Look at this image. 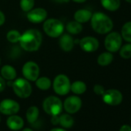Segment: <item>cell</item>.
<instances>
[{
  "label": "cell",
  "instance_id": "7402d4cb",
  "mask_svg": "<svg viewBox=\"0 0 131 131\" xmlns=\"http://www.w3.org/2000/svg\"><path fill=\"white\" fill-rule=\"evenodd\" d=\"M26 119L29 123H35L37 119L39 118V110L36 106H29L26 111Z\"/></svg>",
  "mask_w": 131,
  "mask_h": 131
},
{
  "label": "cell",
  "instance_id": "4fadbf2b",
  "mask_svg": "<svg viewBox=\"0 0 131 131\" xmlns=\"http://www.w3.org/2000/svg\"><path fill=\"white\" fill-rule=\"evenodd\" d=\"M27 19L32 23H40L44 22L47 18V12L42 8H36L28 12Z\"/></svg>",
  "mask_w": 131,
  "mask_h": 131
},
{
  "label": "cell",
  "instance_id": "7c38bea8",
  "mask_svg": "<svg viewBox=\"0 0 131 131\" xmlns=\"http://www.w3.org/2000/svg\"><path fill=\"white\" fill-rule=\"evenodd\" d=\"M80 48L86 52H93L98 49L100 42L98 39L93 36H86L80 41Z\"/></svg>",
  "mask_w": 131,
  "mask_h": 131
},
{
  "label": "cell",
  "instance_id": "30bf717a",
  "mask_svg": "<svg viewBox=\"0 0 131 131\" xmlns=\"http://www.w3.org/2000/svg\"><path fill=\"white\" fill-rule=\"evenodd\" d=\"M20 110V106L18 102L12 99H5L0 103V113L4 115L16 114Z\"/></svg>",
  "mask_w": 131,
  "mask_h": 131
},
{
  "label": "cell",
  "instance_id": "8992f818",
  "mask_svg": "<svg viewBox=\"0 0 131 131\" xmlns=\"http://www.w3.org/2000/svg\"><path fill=\"white\" fill-rule=\"evenodd\" d=\"M70 80L65 74H59L56 76L53 80L52 86L54 92L59 96H65L70 91Z\"/></svg>",
  "mask_w": 131,
  "mask_h": 131
},
{
  "label": "cell",
  "instance_id": "f1b7e54d",
  "mask_svg": "<svg viewBox=\"0 0 131 131\" xmlns=\"http://www.w3.org/2000/svg\"><path fill=\"white\" fill-rule=\"evenodd\" d=\"M93 92L96 94V95H100V96H103V94L105 92V89L102 85L100 84H96L93 86Z\"/></svg>",
  "mask_w": 131,
  "mask_h": 131
},
{
  "label": "cell",
  "instance_id": "8d00e7d4",
  "mask_svg": "<svg viewBox=\"0 0 131 131\" xmlns=\"http://www.w3.org/2000/svg\"><path fill=\"white\" fill-rule=\"evenodd\" d=\"M23 131H33V130L32 129H30V128H25V129H23Z\"/></svg>",
  "mask_w": 131,
  "mask_h": 131
},
{
  "label": "cell",
  "instance_id": "1f68e13d",
  "mask_svg": "<svg viewBox=\"0 0 131 131\" xmlns=\"http://www.w3.org/2000/svg\"><path fill=\"white\" fill-rule=\"evenodd\" d=\"M5 21H6V16L2 11H0V26H2L5 23Z\"/></svg>",
  "mask_w": 131,
  "mask_h": 131
},
{
  "label": "cell",
  "instance_id": "2e32d148",
  "mask_svg": "<svg viewBox=\"0 0 131 131\" xmlns=\"http://www.w3.org/2000/svg\"><path fill=\"white\" fill-rule=\"evenodd\" d=\"M93 13L88 9H79L74 14L75 21L80 23H86L90 20Z\"/></svg>",
  "mask_w": 131,
  "mask_h": 131
},
{
  "label": "cell",
  "instance_id": "cb8c5ba5",
  "mask_svg": "<svg viewBox=\"0 0 131 131\" xmlns=\"http://www.w3.org/2000/svg\"><path fill=\"white\" fill-rule=\"evenodd\" d=\"M35 82H36V86L41 90H47L51 87L52 85L50 79L46 77L38 78Z\"/></svg>",
  "mask_w": 131,
  "mask_h": 131
},
{
  "label": "cell",
  "instance_id": "44dd1931",
  "mask_svg": "<svg viewBox=\"0 0 131 131\" xmlns=\"http://www.w3.org/2000/svg\"><path fill=\"white\" fill-rule=\"evenodd\" d=\"M59 124L66 129L71 128L74 124V119L70 113H64L59 116Z\"/></svg>",
  "mask_w": 131,
  "mask_h": 131
},
{
  "label": "cell",
  "instance_id": "603a6c76",
  "mask_svg": "<svg viewBox=\"0 0 131 131\" xmlns=\"http://www.w3.org/2000/svg\"><path fill=\"white\" fill-rule=\"evenodd\" d=\"M66 29H67V32L70 34L77 35V34H80L83 31V26L81 23L77 21H71L67 23Z\"/></svg>",
  "mask_w": 131,
  "mask_h": 131
},
{
  "label": "cell",
  "instance_id": "e0dca14e",
  "mask_svg": "<svg viewBox=\"0 0 131 131\" xmlns=\"http://www.w3.org/2000/svg\"><path fill=\"white\" fill-rule=\"evenodd\" d=\"M1 75L4 80L11 81L16 79L17 73L13 67L10 65H6L1 69Z\"/></svg>",
  "mask_w": 131,
  "mask_h": 131
},
{
  "label": "cell",
  "instance_id": "9a60e30c",
  "mask_svg": "<svg viewBox=\"0 0 131 131\" xmlns=\"http://www.w3.org/2000/svg\"><path fill=\"white\" fill-rule=\"evenodd\" d=\"M59 44L62 50L70 52L74 47V40L69 34H62L59 40Z\"/></svg>",
  "mask_w": 131,
  "mask_h": 131
},
{
  "label": "cell",
  "instance_id": "d6986e66",
  "mask_svg": "<svg viewBox=\"0 0 131 131\" xmlns=\"http://www.w3.org/2000/svg\"><path fill=\"white\" fill-rule=\"evenodd\" d=\"M113 60V56L110 52H105L101 53L97 58V62L101 67H106Z\"/></svg>",
  "mask_w": 131,
  "mask_h": 131
},
{
  "label": "cell",
  "instance_id": "f546056e",
  "mask_svg": "<svg viewBox=\"0 0 131 131\" xmlns=\"http://www.w3.org/2000/svg\"><path fill=\"white\" fill-rule=\"evenodd\" d=\"M51 123L52 125H58L59 124V115H53V116H51Z\"/></svg>",
  "mask_w": 131,
  "mask_h": 131
},
{
  "label": "cell",
  "instance_id": "52a82bcc",
  "mask_svg": "<svg viewBox=\"0 0 131 131\" xmlns=\"http://www.w3.org/2000/svg\"><path fill=\"white\" fill-rule=\"evenodd\" d=\"M122 36L117 32H110L104 40L106 49L110 52H116L119 50L122 46Z\"/></svg>",
  "mask_w": 131,
  "mask_h": 131
},
{
  "label": "cell",
  "instance_id": "6da1fadb",
  "mask_svg": "<svg viewBox=\"0 0 131 131\" xmlns=\"http://www.w3.org/2000/svg\"><path fill=\"white\" fill-rule=\"evenodd\" d=\"M42 42V35L40 31L30 29L25 31L20 37L19 44L21 48L26 52L37 51Z\"/></svg>",
  "mask_w": 131,
  "mask_h": 131
},
{
  "label": "cell",
  "instance_id": "ba28073f",
  "mask_svg": "<svg viewBox=\"0 0 131 131\" xmlns=\"http://www.w3.org/2000/svg\"><path fill=\"white\" fill-rule=\"evenodd\" d=\"M23 75L29 81H36L39 76V67L33 61L26 62L23 67Z\"/></svg>",
  "mask_w": 131,
  "mask_h": 131
},
{
  "label": "cell",
  "instance_id": "7a4b0ae2",
  "mask_svg": "<svg viewBox=\"0 0 131 131\" xmlns=\"http://www.w3.org/2000/svg\"><path fill=\"white\" fill-rule=\"evenodd\" d=\"M93 29L99 34H106L111 32L113 28L112 19L101 12H96L92 15L90 19Z\"/></svg>",
  "mask_w": 131,
  "mask_h": 131
},
{
  "label": "cell",
  "instance_id": "4316f807",
  "mask_svg": "<svg viewBox=\"0 0 131 131\" xmlns=\"http://www.w3.org/2000/svg\"><path fill=\"white\" fill-rule=\"evenodd\" d=\"M119 56L125 59L131 58V43L128 42L124 46H121L119 49Z\"/></svg>",
  "mask_w": 131,
  "mask_h": 131
},
{
  "label": "cell",
  "instance_id": "5bb4252c",
  "mask_svg": "<svg viewBox=\"0 0 131 131\" xmlns=\"http://www.w3.org/2000/svg\"><path fill=\"white\" fill-rule=\"evenodd\" d=\"M6 125L10 129L17 131L23 129L24 126V120L19 116H17L16 114L11 115L8 117L6 120Z\"/></svg>",
  "mask_w": 131,
  "mask_h": 131
},
{
  "label": "cell",
  "instance_id": "d590c367",
  "mask_svg": "<svg viewBox=\"0 0 131 131\" xmlns=\"http://www.w3.org/2000/svg\"><path fill=\"white\" fill-rule=\"evenodd\" d=\"M72 1L74 3H83L86 1V0H72Z\"/></svg>",
  "mask_w": 131,
  "mask_h": 131
},
{
  "label": "cell",
  "instance_id": "ffe728a7",
  "mask_svg": "<svg viewBox=\"0 0 131 131\" xmlns=\"http://www.w3.org/2000/svg\"><path fill=\"white\" fill-rule=\"evenodd\" d=\"M70 90L76 95H81L86 91V85L84 82L77 80L71 83Z\"/></svg>",
  "mask_w": 131,
  "mask_h": 131
},
{
  "label": "cell",
  "instance_id": "9c48e42d",
  "mask_svg": "<svg viewBox=\"0 0 131 131\" xmlns=\"http://www.w3.org/2000/svg\"><path fill=\"white\" fill-rule=\"evenodd\" d=\"M103 100L110 106H117L123 101V94L118 90L110 89L105 90L103 94Z\"/></svg>",
  "mask_w": 131,
  "mask_h": 131
},
{
  "label": "cell",
  "instance_id": "83f0119b",
  "mask_svg": "<svg viewBox=\"0 0 131 131\" xmlns=\"http://www.w3.org/2000/svg\"><path fill=\"white\" fill-rule=\"evenodd\" d=\"M35 5L34 0H20V8L25 13L29 12L33 9Z\"/></svg>",
  "mask_w": 131,
  "mask_h": 131
},
{
  "label": "cell",
  "instance_id": "ac0fdd59",
  "mask_svg": "<svg viewBox=\"0 0 131 131\" xmlns=\"http://www.w3.org/2000/svg\"><path fill=\"white\" fill-rule=\"evenodd\" d=\"M103 7L110 12L116 11L120 6V0H100Z\"/></svg>",
  "mask_w": 131,
  "mask_h": 131
},
{
  "label": "cell",
  "instance_id": "ab89813d",
  "mask_svg": "<svg viewBox=\"0 0 131 131\" xmlns=\"http://www.w3.org/2000/svg\"><path fill=\"white\" fill-rule=\"evenodd\" d=\"M0 121H1V117H0Z\"/></svg>",
  "mask_w": 131,
  "mask_h": 131
},
{
  "label": "cell",
  "instance_id": "484cf974",
  "mask_svg": "<svg viewBox=\"0 0 131 131\" xmlns=\"http://www.w3.org/2000/svg\"><path fill=\"white\" fill-rule=\"evenodd\" d=\"M20 37H21L20 32L16 29H12V30L9 31L6 35L7 40L12 43H16V42H19Z\"/></svg>",
  "mask_w": 131,
  "mask_h": 131
},
{
  "label": "cell",
  "instance_id": "d6a6232c",
  "mask_svg": "<svg viewBox=\"0 0 131 131\" xmlns=\"http://www.w3.org/2000/svg\"><path fill=\"white\" fill-rule=\"evenodd\" d=\"M119 131H131V126L129 125H123L120 127Z\"/></svg>",
  "mask_w": 131,
  "mask_h": 131
},
{
  "label": "cell",
  "instance_id": "5b68a950",
  "mask_svg": "<svg viewBox=\"0 0 131 131\" xmlns=\"http://www.w3.org/2000/svg\"><path fill=\"white\" fill-rule=\"evenodd\" d=\"M13 89L17 96L26 99L30 96L32 92V86L29 80L23 78H19L13 82Z\"/></svg>",
  "mask_w": 131,
  "mask_h": 131
},
{
  "label": "cell",
  "instance_id": "74e56055",
  "mask_svg": "<svg viewBox=\"0 0 131 131\" xmlns=\"http://www.w3.org/2000/svg\"><path fill=\"white\" fill-rule=\"evenodd\" d=\"M126 2H127V3H131V0H125Z\"/></svg>",
  "mask_w": 131,
  "mask_h": 131
},
{
  "label": "cell",
  "instance_id": "3957f363",
  "mask_svg": "<svg viewBox=\"0 0 131 131\" xmlns=\"http://www.w3.org/2000/svg\"><path fill=\"white\" fill-rule=\"evenodd\" d=\"M42 28L45 33L52 38L59 37L64 31L63 23L59 19L54 18L45 20Z\"/></svg>",
  "mask_w": 131,
  "mask_h": 131
},
{
  "label": "cell",
  "instance_id": "d4e9b609",
  "mask_svg": "<svg viewBox=\"0 0 131 131\" xmlns=\"http://www.w3.org/2000/svg\"><path fill=\"white\" fill-rule=\"evenodd\" d=\"M121 36L125 41L131 43V22L124 23L121 29Z\"/></svg>",
  "mask_w": 131,
  "mask_h": 131
},
{
  "label": "cell",
  "instance_id": "8fae6325",
  "mask_svg": "<svg viewBox=\"0 0 131 131\" xmlns=\"http://www.w3.org/2000/svg\"><path fill=\"white\" fill-rule=\"evenodd\" d=\"M82 107V100L77 96H70L65 100L63 108L70 114L77 113Z\"/></svg>",
  "mask_w": 131,
  "mask_h": 131
},
{
  "label": "cell",
  "instance_id": "836d02e7",
  "mask_svg": "<svg viewBox=\"0 0 131 131\" xmlns=\"http://www.w3.org/2000/svg\"><path fill=\"white\" fill-rule=\"evenodd\" d=\"M52 1L57 3H67L70 2V0H52Z\"/></svg>",
  "mask_w": 131,
  "mask_h": 131
},
{
  "label": "cell",
  "instance_id": "277c9868",
  "mask_svg": "<svg viewBox=\"0 0 131 131\" xmlns=\"http://www.w3.org/2000/svg\"><path fill=\"white\" fill-rule=\"evenodd\" d=\"M42 109L49 115H59L62 110V103L59 97L49 96L42 102Z\"/></svg>",
  "mask_w": 131,
  "mask_h": 131
},
{
  "label": "cell",
  "instance_id": "f35d334b",
  "mask_svg": "<svg viewBox=\"0 0 131 131\" xmlns=\"http://www.w3.org/2000/svg\"><path fill=\"white\" fill-rule=\"evenodd\" d=\"M0 65H1V58H0Z\"/></svg>",
  "mask_w": 131,
  "mask_h": 131
},
{
  "label": "cell",
  "instance_id": "e575fe53",
  "mask_svg": "<svg viewBox=\"0 0 131 131\" xmlns=\"http://www.w3.org/2000/svg\"><path fill=\"white\" fill-rule=\"evenodd\" d=\"M50 131H67L63 128H53Z\"/></svg>",
  "mask_w": 131,
  "mask_h": 131
},
{
  "label": "cell",
  "instance_id": "4dcf8cb0",
  "mask_svg": "<svg viewBox=\"0 0 131 131\" xmlns=\"http://www.w3.org/2000/svg\"><path fill=\"white\" fill-rule=\"evenodd\" d=\"M6 86V83L5 80L2 77H0V93L3 92L5 90Z\"/></svg>",
  "mask_w": 131,
  "mask_h": 131
}]
</instances>
